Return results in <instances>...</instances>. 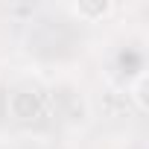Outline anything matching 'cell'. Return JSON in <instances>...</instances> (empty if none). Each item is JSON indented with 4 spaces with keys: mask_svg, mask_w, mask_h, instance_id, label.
<instances>
[{
    "mask_svg": "<svg viewBox=\"0 0 149 149\" xmlns=\"http://www.w3.org/2000/svg\"><path fill=\"white\" fill-rule=\"evenodd\" d=\"M111 9H114L111 0H79V3H73V12L82 21H102Z\"/></svg>",
    "mask_w": 149,
    "mask_h": 149,
    "instance_id": "obj_1",
    "label": "cell"
},
{
    "mask_svg": "<svg viewBox=\"0 0 149 149\" xmlns=\"http://www.w3.org/2000/svg\"><path fill=\"white\" fill-rule=\"evenodd\" d=\"M146 85H149V76H146V73H140V76L134 79V88H132V97H134V102H137V108H140V111H146V108H149Z\"/></svg>",
    "mask_w": 149,
    "mask_h": 149,
    "instance_id": "obj_2",
    "label": "cell"
}]
</instances>
